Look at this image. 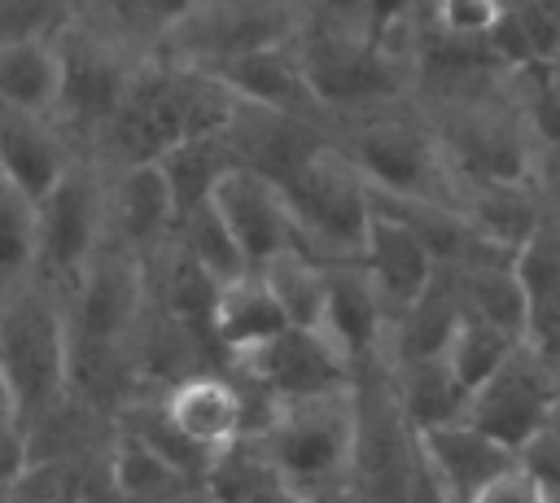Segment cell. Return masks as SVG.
<instances>
[{"mask_svg": "<svg viewBox=\"0 0 560 503\" xmlns=\"http://www.w3.org/2000/svg\"><path fill=\"white\" fill-rule=\"evenodd\" d=\"M324 267L319 258H311L306 249H289L276 262H267L258 276L267 280V289L276 293L289 328H315L319 324V306H324Z\"/></svg>", "mask_w": 560, "mask_h": 503, "instance_id": "cell-27", "label": "cell"}, {"mask_svg": "<svg viewBox=\"0 0 560 503\" xmlns=\"http://www.w3.org/2000/svg\"><path fill=\"white\" fill-rule=\"evenodd\" d=\"M459 289L451 267H438L433 284L402 311L389 319L385 328V363H420V359H442L455 328H459Z\"/></svg>", "mask_w": 560, "mask_h": 503, "instance_id": "cell-20", "label": "cell"}, {"mask_svg": "<svg viewBox=\"0 0 560 503\" xmlns=\"http://www.w3.org/2000/svg\"><path fill=\"white\" fill-rule=\"evenodd\" d=\"M105 171H109V184H105L109 249H122V254H131V258L144 262L175 232V201L166 192V179H162L158 162L105 166Z\"/></svg>", "mask_w": 560, "mask_h": 503, "instance_id": "cell-14", "label": "cell"}, {"mask_svg": "<svg viewBox=\"0 0 560 503\" xmlns=\"http://www.w3.org/2000/svg\"><path fill=\"white\" fill-rule=\"evenodd\" d=\"M214 210L219 219L228 223L241 258L249 271H262L267 262H276L280 254L289 249H302L298 241V227H293V214L284 206V192L262 179V175H249V171H228L214 188Z\"/></svg>", "mask_w": 560, "mask_h": 503, "instance_id": "cell-12", "label": "cell"}, {"mask_svg": "<svg viewBox=\"0 0 560 503\" xmlns=\"http://www.w3.org/2000/svg\"><path fill=\"white\" fill-rule=\"evenodd\" d=\"M328 127H332V144L363 175L368 192L394 197V201L455 206V184L433 140V127H424L398 101L381 109L328 118Z\"/></svg>", "mask_w": 560, "mask_h": 503, "instance_id": "cell-3", "label": "cell"}, {"mask_svg": "<svg viewBox=\"0 0 560 503\" xmlns=\"http://www.w3.org/2000/svg\"><path fill=\"white\" fill-rule=\"evenodd\" d=\"M354 437H359V398L354 389H341V394L276 402L267 424L254 433V446L271 468L276 486L311 503L350 486Z\"/></svg>", "mask_w": 560, "mask_h": 503, "instance_id": "cell-2", "label": "cell"}, {"mask_svg": "<svg viewBox=\"0 0 560 503\" xmlns=\"http://www.w3.org/2000/svg\"><path fill=\"white\" fill-rule=\"evenodd\" d=\"M499 13L503 9L490 0H446V4L429 9V31L442 39H455V44H486Z\"/></svg>", "mask_w": 560, "mask_h": 503, "instance_id": "cell-30", "label": "cell"}, {"mask_svg": "<svg viewBox=\"0 0 560 503\" xmlns=\"http://www.w3.org/2000/svg\"><path fill=\"white\" fill-rule=\"evenodd\" d=\"M293 26H298V4H271V0L179 4L175 22L166 26L162 57L188 70H214L245 52L289 44Z\"/></svg>", "mask_w": 560, "mask_h": 503, "instance_id": "cell-7", "label": "cell"}, {"mask_svg": "<svg viewBox=\"0 0 560 503\" xmlns=\"http://www.w3.org/2000/svg\"><path fill=\"white\" fill-rule=\"evenodd\" d=\"M35 271V201L0 171V284Z\"/></svg>", "mask_w": 560, "mask_h": 503, "instance_id": "cell-29", "label": "cell"}, {"mask_svg": "<svg viewBox=\"0 0 560 503\" xmlns=\"http://www.w3.org/2000/svg\"><path fill=\"white\" fill-rule=\"evenodd\" d=\"M31 468V446H26V433L0 416V499L22 481V472Z\"/></svg>", "mask_w": 560, "mask_h": 503, "instance_id": "cell-32", "label": "cell"}, {"mask_svg": "<svg viewBox=\"0 0 560 503\" xmlns=\"http://www.w3.org/2000/svg\"><path fill=\"white\" fill-rule=\"evenodd\" d=\"M516 262V258H512ZM512 262H477V267H451L459 289V311L508 332L512 341H529V302L512 271Z\"/></svg>", "mask_w": 560, "mask_h": 503, "instance_id": "cell-23", "label": "cell"}, {"mask_svg": "<svg viewBox=\"0 0 560 503\" xmlns=\"http://www.w3.org/2000/svg\"><path fill=\"white\" fill-rule=\"evenodd\" d=\"M192 490H201V486L188 472H179L153 446H144L140 437H131L114 424V446H109V494H114V503H175Z\"/></svg>", "mask_w": 560, "mask_h": 503, "instance_id": "cell-22", "label": "cell"}, {"mask_svg": "<svg viewBox=\"0 0 560 503\" xmlns=\"http://www.w3.org/2000/svg\"><path fill=\"white\" fill-rule=\"evenodd\" d=\"M385 372V389L398 407V416L407 420L411 433H429L438 424H455L468 411V394L459 389V381L451 376L446 359H420V363H389Z\"/></svg>", "mask_w": 560, "mask_h": 503, "instance_id": "cell-21", "label": "cell"}, {"mask_svg": "<svg viewBox=\"0 0 560 503\" xmlns=\"http://www.w3.org/2000/svg\"><path fill=\"white\" fill-rule=\"evenodd\" d=\"M284 206L293 214L298 241L319 262H359L368 223H372V197L363 175L346 162L337 144H324L311 153L284 184Z\"/></svg>", "mask_w": 560, "mask_h": 503, "instance_id": "cell-5", "label": "cell"}, {"mask_svg": "<svg viewBox=\"0 0 560 503\" xmlns=\"http://www.w3.org/2000/svg\"><path fill=\"white\" fill-rule=\"evenodd\" d=\"M359 267L368 271L372 289L381 293L385 302V315H402L438 276V262L429 254V245L394 214H381L372 210V223H368V236H363V249H359Z\"/></svg>", "mask_w": 560, "mask_h": 503, "instance_id": "cell-15", "label": "cell"}, {"mask_svg": "<svg viewBox=\"0 0 560 503\" xmlns=\"http://www.w3.org/2000/svg\"><path fill=\"white\" fill-rule=\"evenodd\" d=\"M57 87H61V66H57L52 35L0 48V105L26 109V114H52Z\"/></svg>", "mask_w": 560, "mask_h": 503, "instance_id": "cell-25", "label": "cell"}, {"mask_svg": "<svg viewBox=\"0 0 560 503\" xmlns=\"http://www.w3.org/2000/svg\"><path fill=\"white\" fill-rule=\"evenodd\" d=\"M472 503H547V490L516 464V468H508L503 477H494Z\"/></svg>", "mask_w": 560, "mask_h": 503, "instance_id": "cell-33", "label": "cell"}, {"mask_svg": "<svg viewBox=\"0 0 560 503\" xmlns=\"http://www.w3.org/2000/svg\"><path fill=\"white\" fill-rule=\"evenodd\" d=\"M284 328H289V319L258 271H245V276L219 284L214 306H210V341H214L223 367L254 354L258 346H267Z\"/></svg>", "mask_w": 560, "mask_h": 503, "instance_id": "cell-19", "label": "cell"}, {"mask_svg": "<svg viewBox=\"0 0 560 503\" xmlns=\"http://www.w3.org/2000/svg\"><path fill=\"white\" fill-rule=\"evenodd\" d=\"M171 241H175L214 284H228V280H236V276L249 271L245 258H241V249H236V241H232V232H228V223L219 219L214 201H206V206L179 214Z\"/></svg>", "mask_w": 560, "mask_h": 503, "instance_id": "cell-26", "label": "cell"}, {"mask_svg": "<svg viewBox=\"0 0 560 503\" xmlns=\"http://www.w3.org/2000/svg\"><path fill=\"white\" fill-rule=\"evenodd\" d=\"M556 385L560 376L551 372V363L538 359L529 346H521L477 394H468L464 420L486 437H494L499 446L521 451L534 433H542Z\"/></svg>", "mask_w": 560, "mask_h": 503, "instance_id": "cell-10", "label": "cell"}, {"mask_svg": "<svg viewBox=\"0 0 560 503\" xmlns=\"http://www.w3.org/2000/svg\"><path fill=\"white\" fill-rule=\"evenodd\" d=\"M249 503H302V499H293L289 490H280V486H267V490H258Z\"/></svg>", "mask_w": 560, "mask_h": 503, "instance_id": "cell-34", "label": "cell"}, {"mask_svg": "<svg viewBox=\"0 0 560 503\" xmlns=\"http://www.w3.org/2000/svg\"><path fill=\"white\" fill-rule=\"evenodd\" d=\"M158 171H162V179H166V192H171L175 219H179V214L206 206V201L214 197L219 179H223L228 171H236V162H232V149H228L223 131H219V136L179 140L175 149H166V153L158 157Z\"/></svg>", "mask_w": 560, "mask_h": 503, "instance_id": "cell-24", "label": "cell"}, {"mask_svg": "<svg viewBox=\"0 0 560 503\" xmlns=\"http://www.w3.org/2000/svg\"><path fill=\"white\" fill-rule=\"evenodd\" d=\"M0 416H9V394H4V376H0ZM13 420V416H9Z\"/></svg>", "mask_w": 560, "mask_h": 503, "instance_id": "cell-37", "label": "cell"}, {"mask_svg": "<svg viewBox=\"0 0 560 503\" xmlns=\"http://www.w3.org/2000/svg\"><path fill=\"white\" fill-rule=\"evenodd\" d=\"M79 153L83 149L61 131L52 114H26V109L0 105V171L35 206L48 197V188L70 171Z\"/></svg>", "mask_w": 560, "mask_h": 503, "instance_id": "cell-17", "label": "cell"}, {"mask_svg": "<svg viewBox=\"0 0 560 503\" xmlns=\"http://www.w3.org/2000/svg\"><path fill=\"white\" fill-rule=\"evenodd\" d=\"M175 503H210V499H206V490H192V494H184V499H175Z\"/></svg>", "mask_w": 560, "mask_h": 503, "instance_id": "cell-36", "label": "cell"}, {"mask_svg": "<svg viewBox=\"0 0 560 503\" xmlns=\"http://www.w3.org/2000/svg\"><path fill=\"white\" fill-rule=\"evenodd\" d=\"M228 372L241 376L245 385H254L271 402L341 394V389H354V381H359L354 367L315 328H284L254 354L236 359Z\"/></svg>", "mask_w": 560, "mask_h": 503, "instance_id": "cell-9", "label": "cell"}, {"mask_svg": "<svg viewBox=\"0 0 560 503\" xmlns=\"http://www.w3.org/2000/svg\"><path fill=\"white\" fill-rule=\"evenodd\" d=\"M547 503H560V490H547Z\"/></svg>", "mask_w": 560, "mask_h": 503, "instance_id": "cell-38", "label": "cell"}, {"mask_svg": "<svg viewBox=\"0 0 560 503\" xmlns=\"http://www.w3.org/2000/svg\"><path fill=\"white\" fill-rule=\"evenodd\" d=\"M105 184L109 171L96 157L79 153L35 206V267L57 289H66L101 249H109Z\"/></svg>", "mask_w": 560, "mask_h": 503, "instance_id": "cell-6", "label": "cell"}, {"mask_svg": "<svg viewBox=\"0 0 560 503\" xmlns=\"http://www.w3.org/2000/svg\"><path fill=\"white\" fill-rule=\"evenodd\" d=\"M542 429H551L556 437H560V385H556V394H551V411H547V424Z\"/></svg>", "mask_w": 560, "mask_h": 503, "instance_id": "cell-35", "label": "cell"}, {"mask_svg": "<svg viewBox=\"0 0 560 503\" xmlns=\"http://www.w3.org/2000/svg\"><path fill=\"white\" fill-rule=\"evenodd\" d=\"M70 4L57 0H0V48L26 44V39H48L66 22Z\"/></svg>", "mask_w": 560, "mask_h": 503, "instance_id": "cell-31", "label": "cell"}, {"mask_svg": "<svg viewBox=\"0 0 560 503\" xmlns=\"http://www.w3.org/2000/svg\"><path fill=\"white\" fill-rule=\"evenodd\" d=\"M516 350H521V341H512L508 332H499V328H490V324H481L472 315H459V328H455V337H451L442 359H446L451 376L459 381V389L477 394Z\"/></svg>", "mask_w": 560, "mask_h": 503, "instance_id": "cell-28", "label": "cell"}, {"mask_svg": "<svg viewBox=\"0 0 560 503\" xmlns=\"http://www.w3.org/2000/svg\"><path fill=\"white\" fill-rule=\"evenodd\" d=\"M385 328H389V315L368 271L359 262H328L315 332L332 341V350L354 367V376L385 363Z\"/></svg>", "mask_w": 560, "mask_h": 503, "instance_id": "cell-11", "label": "cell"}, {"mask_svg": "<svg viewBox=\"0 0 560 503\" xmlns=\"http://www.w3.org/2000/svg\"><path fill=\"white\" fill-rule=\"evenodd\" d=\"M416 446H420L424 468L433 472V481L442 486V494L451 503H472L494 477H503L508 468H516V451L499 446L494 437H486L468 420H455V424H438L429 433H416Z\"/></svg>", "mask_w": 560, "mask_h": 503, "instance_id": "cell-16", "label": "cell"}, {"mask_svg": "<svg viewBox=\"0 0 560 503\" xmlns=\"http://www.w3.org/2000/svg\"><path fill=\"white\" fill-rule=\"evenodd\" d=\"M0 376L22 433L66 398V311L61 289L44 280L39 267L0 284Z\"/></svg>", "mask_w": 560, "mask_h": 503, "instance_id": "cell-1", "label": "cell"}, {"mask_svg": "<svg viewBox=\"0 0 560 503\" xmlns=\"http://www.w3.org/2000/svg\"><path fill=\"white\" fill-rule=\"evenodd\" d=\"M52 48H57V66H61L52 118L88 153V144L101 136V127L118 114V105L131 87V74L149 57L118 44L83 4L66 9V22L57 26Z\"/></svg>", "mask_w": 560, "mask_h": 503, "instance_id": "cell-4", "label": "cell"}, {"mask_svg": "<svg viewBox=\"0 0 560 503\" xmlns=\"http://www.w3.org/2000/svg\"><path fill=\"white\" fill-rule=\"evenodd\" d=\"M201 74H210L241 105L271 109V114H298V118H328L315 105V96H311V87L302 79V66H298V57H293L289 44L245 52V57L223 61V66L201 70Z\"/></svg>", "mask_w": 560, "mask_h": 503, "instance_id": "cell-18", "label": "cell"}, {"mask_svg": "<svg viewBox=\"0 0 560 503\" xmlns=\"http://www.w3.org/2000/svg\"><path fill=\"white\" fill-rule=\"evenodd\" d=\"M61 311L70 346H127L149 311L144 262L122 249H101L61 289Z\"/></svg>", "mask_w": 560, "mask_h": 503, "instance_id": "cell-8", "label": "cell"}, {"mask_svg": "<svg viewBox=\"0 0 560 503\" xmlns=\"http://www.w3.org/2000/svg\"><path fill=\"white\" fill-rule=\"evenodd\" d=\"M166 424L206 459L219 451L236 446L249 433V411H245V389L232 372H197L179 385H171L162 398Z\"/></svg>", "mask_w": 560, "mask_h": 503, "instance_id": "cell-13", "label": "cell"}]
</instances>
